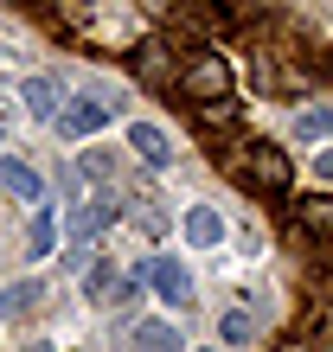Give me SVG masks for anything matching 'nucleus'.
<instances>
[{
	"mask_svg": "<svg viewBox=\"0 0 333 352\" xmlns=\"http://www.w3.org/2000/svg\"><path fill=\"white\" fill-rule=\"evenodd\" d=\"M135 71H141V84H166L173 77V38H141L135 45Z\"/></svg>",
	"mask_w": 333,
	"mask_h": 352,
	"instance_id": "nucleus-5",
	"label": "nucleus"
},
{
	"mask_svg": "<svg viewBox=\"0 0 333 352\" xmlns=\"http://www.w3.org/2000/svg\"><path fill=\"white\" fill-rule=\"evenodd\" d=\"M26 352H58V346H52V340H32V346H26Z\"/></svg>",
	"mask_w": 333,
	"mask_h": 352,
	"instance_id": "nucleus-23",
	"label": "nucleus"
},
{
	"mask_svg": "<svg viewBox=\"0 0 333 352\" xmlns=\"http://www.w3.org/2000/svg\"><path fill=\"white\" fill-rule=\"evenodd\" d=\"M231 122H237V102H231V96H224V102H205V109H199V129H205V135L231 129Z\"/></svg>",
	"mask_w": 333,
	"mask_h": 352,
	"instance_id": "nucleus-18",
	"label": "nucleus"
},
{
	"mask_svg": "<svg viewBox=\"0 0 333 352\" xmlns=\"http://www.w3.org/2000/svg\"><path fill=\"white\" fill-rule=\"evenodd\" d=\"M129 154H141L148 167H173V141H166V129H154V122H135L129 129Z\"/></svg>",
	"mask_w": 333,
	"mask_h": 352,
	"instance_id": "nucleus-8",
	"label": "nucleus"
},
{
	"mask_svg": "<svg viewBox=\"0 0 333 352\" xmlns=\"http://www.w3.org/2000/svg\"><path fill=\"white\" fill-rule=\"evenodd\" d=\"M0 141H7V122H0Z\"/></svg>",
	"mask_w": 333,
	"mask_h": 352,
	"instance_id": "nucleus-25",
	"label": "nucleus"
},
{
	"mask_svg": "<svg viewBox=\"0 0 333 352\" xmlns=\"http://www.w3.org/2000/svg\"><path fill=\"white\" fill-rule=\"evenodd\" d=\"M103 122H109V96H103V90H83V96H65V102H58V122H52V129L65 135V141H90Z\"/></svg>",
	"mask_w": 333,
	"mask_h": 352,
	"instance_id": "nucleus-2",
	"label": "nucleus"
},
{
	"mask_svg": "<svg viewBox=\"0 0 333 352\" xmlns=\"http://www.w3.org/2000/svg\"><path fill=\"white\" fill-rule=\"evenodd\" d=\"M52 243H58L52 205H39V212H32V231H26V250H32V256H52Z\"/></svg>",
	"mask_w": 333,
	"mask_h": 352,
	"instance_id": "nucleus-17",
	"label": "nucleus"
},
{
	"mask_svg": "<svg viewBox=\"0 0 333 352\" xmlns=\"http://www.w3.org/2000/svg\"><path fill=\"white\" fill-rule=\"evenodd\" d=\"M39 301H45V282H39V276H19V282H7V288H0V320L32 314Z\"/></svg>",
	"mask_w": 333,
	"mask_h": 352,
	"instance_id": "nucleus-11",
	"label": "nucleus"
},
{
	"mask_svg": "<svg viewBox=\"0 0 333 352\" xmlns=\"http://www.w3.org/2000/svg\"><path fill=\"white\" fill-rule=\"evenodd\" d=\"M0 186H7V192L19 199V205H32V212H39V205H45V179H39L32 167H26V160H0Z\"/></svg>",
	"mask_w": 333,
	"mask_h": 352,
	"instance_id": "nucleus-7",
	"label": "nucleus"
},
{
	"mask_svg": "<svg viewBox=\"0 0 333 352\" xmlns=\"http://www.w3.org/2000/svg\"><path fill=\"white\" fill-rule=\"evenodd\" d=\"M295 218H301V231H308V237L333 243V199H321V192H314V199H301V205H295Z\"/></svg>",
	"mask_w": 333,
	"mask_h": 352,
	"instance_id": "nucleus-12",
	"label": "nucleus"
},
{
	"mask_svg": "<svg viewBox=\"0 0 333 352\" xmlns=\"http://www.w3.org/2000/svg\"><path fill=\"white\" fill-rule=\"evenodd\" d=\"M129 352H186L173 320H135L129 327Z\"/></svg>",
	"mask_w": 333,
	"mask_h": 352,
	"instance_id": "nucleus-6",
	"label": "nucleus"
},
{
	"mask_svg": "<svg viewBox=\"0 0 333 352\" xmlns=\"http://www.w3.org/2000/svg\"><path fill=\"white\" fill-rule=\"evenodd\" d=\"M77 179H90V186H116V148H83Z\"/></svg>",
	"mask_w": 333,
	"mask_h": 352,
	"instance_id": "nucleus-14",
	"label": "nucleus"
},
{
	"mask_svg": "<svg viewBox=\"0 0 333 352\" xmlns=\"http://www.w3.org/2000/svg\"><path fill=\"white\" fill-rule=\"evenodd\" d=\"M314 179H321V186H333V148H321V154H314Z\"/></svg>",
	"mask_w": 333,
	"mask_h": 352,
	"instance_id": "nucleus-22",
	"label": "nucleus"
},
{
	"mask_svg": "<svg viewBox=\"0 0 333 352\" xmlns=\"http://www.w3.org/2000/svg\"><path fill=\"white\" fill-rule=\"evenodd\" d=\"M83 295H116V256H90V269H83Z\"/></svg>",
	"mask_w": 333,
	"mask_h": 352,
	"instance_id": "nucleus-16",
	"label": "nucleus"
},
{
	"mask_svg": "<svg viewBox=\"0 0 333 352\" xmlns=\"http://www.w3.org/2000/svg\"><path fill=\"white\" fill-rule=\"evenodd\" d=\"M103 224H109V218H103L96 205H65V237H71V243H96Z\"/></svg>",
	"mask_w": 333,
	"mask_h": 352,
	"instance_id": "nucleus-13",
	"label": "nucleus"
},
{
	"mask_svg": "<svg viewBox=\"0 0 333 352\" xmlns=\"http://www.w3.org/2000/svg\"><path fill=\"white\" fill-rule=\"evenodd\" d=\"M180 90L193 96L199 109H205V102H224V96H231V65H224L218 52H199L193 65L180 71Z\"/></svg>",
	"mask_w": 333,
	"mask_h": 352,
	"instance_id": "nucleus-3",
	"label": "nucleus"
},
{
	"mask_svg": "<svg viewBox=\"0 0 333 352\" xmlns=\"http://www.w3.org/2000/svg\"><path fill=\"white\" fill-rule=\"evenodd\" d=\"M141 301V276H129V282H116V307H135Z\"/></svg>",
	"mask_w": 333,
	"mask_h": 352,
	"instance_id": "nucleus-21",
	"label": "nucleus"
},
{
	"mask_svg": "<svg viewBox=\"0 0 333 352\" xmlns=\"http://www.w3.org/2000/svg\"><path fill=\"white\" fill-rule=\"evenodd\" d=\"M148 288H154L166 307H193V276H186L180 256H154L148 263Z\"/></svg>",
	"mask_w": 333,
	"mask_h": 352,
	"instance_id": "nucleus-4",
	"label": "nucleus"
},
{
	"mask_svg": "<svg viewBox=\"0 0 333 352\" xmlns=\"http://www.w3.org/2000/svg\"><path fill=\"white\" fill-rule=\"evenodd\" d=\"M58 192H65V205H77V192H83V179H77V167H58Z\"/></svg>",
	"mask_w": 333,
	"mask_h": 352,
	"instance_id": "nucleus-20",
	"label": "nucleus"
},
{
	"mask_svg": "<svg viewBox=\"0 0 333 352\" xmlns=\"http://www.w3.org/2000/svg\"><path fill=\"white\" fill-rule=\"evenodd\" d=\"M218 340L224 346H250V340H257V320H250L244 307H224V314H218Z\"/></svg>",
	"mask_w": 333,
	"mask_h": 352,
	"instance_id": "nucleus-15",
	"label": "nucleus"
},
{
	"mask_svg": "<svg viewBox=\"0 0 333 352\" xmlns=\"http://www.w3.org/2000/svg\"><path fill=\"white\" fill-rule=\"evenodd\" d=\"M186 243H193V250L224 243V212H218V205H193V212H186Z\"/></svg>",
	"mask_w": 333,
	"mask_h": 352,
	"instance_id": "nucleus-10",
	"label": "nucleus"
},
{
	"mask_svg": "<svg viewBox=\"0 0 333 352\" xmlns=\"http://www.w3.org/2000/svg\"><path fill=\"white\" fill-rule=\"evenodd\" d=\"M295 135H301V141L333 135V109H301V116H295Z\"/></svg>",
	"mask_w": 333,
	"mask_h": 352,
	"instance_id": "nucleus-19",
	"label": "nucleus"
},
{
	"mask_svg": "<svg viewBox=\"0 0 333 352\" xmlns=\"http://www.w3.org/2000/svg\"><path fill=\"white\" fill-rule=\"evenodd\" d=\"M19 102L32 122H58V77H19Z\"/></svg>",
	"mask_w": 333,
	"mask_h": 352,
	"instance_id": "nucleus-9",
	"label": "nucleus"
},
{
	"mask_svg": "<svg viewBox=\"0 0 333 352\" xmlns=\"http://www.w3.org/2000/svg\"><path fill=\"white\" fill-rule=\"evenodd\" d=\"M231 173L250 186V192L282 199V192H288V179H295V160H288L276 141H244V148L231 154Z\"/></svg>",
	"mask_w": 333,
	"mask_h": 352,
	"instance_id": "nucleus-1",
	"label": "nucleus"
},
{
	"mask_svg": "<svg viewBox=\"0 0 333 352\" xmlns=\"http://www.w3.org/2000/svg\"><path fill=\"white\" fill-rule=\"evenodd\" d=\"M199 352H224V346H199Z\"/></svg>",
	"mask_w": 333,
	"mask_h": 352,
	"instance_id": "nucleus-24",
	"label": "nucleus"
}]
</instances>
